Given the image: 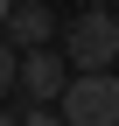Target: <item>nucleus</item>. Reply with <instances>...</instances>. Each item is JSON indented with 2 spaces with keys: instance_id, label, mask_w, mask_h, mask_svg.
<instances>
[{
  "instance_id": "obj_1",
  "label": "nucleus",
  "mask_w": 119,
  "mask_h": 126,
  "mask_svg": "<svg viewBox=\"0 0 119 126\" xmlns=\"http://www.w3.org/2000/svg\"><path fill=\"white\" fill-rule=\"evenodd\" d=\"M63 63H70V77H98V70H112V63H119V14L84 7L77 21H70V35H63Z\"/></svg>"
},
{
  "instance_id": "obj_2",
  "label": "nucleus",
  "mask_w": 119,
  "mask_h": 126,
  "mask_svg": "<svg viewBox=\"0 0 119 126\" xmlns=\"http://www.w3.org/2000/svg\"><path fill=\"white\" fill-rule=\"evenodd\" d=\"M56 119L63 126H119V77H70V91L56 98Z\"/></svg>"
},
{
  "instance_id": "obj_3",
  "label": "nucleus",
  "mask_w": 119,
  "mask_h": 126,
  "mask_svg": "<svg viewBox=\"0 0 119 126\" xmlns=\"http://www.w3.org/2000/svg\"><path fill=\"white\" fill-rule=\"evenodd\" d=\"M21 91L35 105H56L70 91V63H63V49H28L21 56Z\"/></svg>"
},
{
  "instance_id": "obj_4",
  "label": "nucleus",
  "mask_w": 119,
  "mask_h": 126,
  "mask_svg": "<svg viewBox=\"0 0 119 126\" xmlns=\"http://www.w3.org/2000/svg\"><path fill=\"white\" fill-rule=\"evenodd\" d=\"M7 28H14V49H49V35H56V14L42 7V0H21V7L7 14Z\"/></svg>"
},
{
  "instance_id": "obj_5",
  "label": "nucleus",
  "mask_w": 119,
  "mask_h": 126,
  "mask_svg": "<svg viewBox=\"0 0 119 126\" xmlns=\"http://www.w3.org/2000/svg\"><path fill=\"white\" fill-rule=\"evenodd\" d=\"M7 91H21V56H14V42L0 35V98Z\"/></svg>"
},
{
  "instance_id": "obj_6",
  "label": "nucleus",
  "mask_w": 119,
  "mask_h": 126,
  "mask_svg": "<svg viewBox=\"0 0 119 126\" xmlns=\"http://www.w3.org/2000/svg\"><path fill=\"white\" fill-rule=\"evenodd\" d=\"M21 126H63V119H56V105H49V112H28Z\"/></svg>"
},
{
  "instance_id": "obj_7",
  "label": "nucleus",
  "mask_w": 119,
  "mask_h": 126,
  "mask_svg": "<svg viewBox=\"0 0 119 126\" xmlns=\"http://www.w3.org/2000/svg\"><path fill=\"white\" fill-rule=\"evenodd\" d=\"M7 14H14V0H0V28H7Z\"/></svg>"
},
{
  "instance_id": "obj_8",
  "label": "nucleus",
  "mask_w": 119,
  "mask_h": 126,
  "mask_svg": "<svg viewBox=\"0 0 119 126\" xmlns=\"http://www.w3.org/2000/svg\"><path fill=\"white\" fill-rule=\"evenodd\" d=\"M0 126H21V119H14V112H7V105H0Z\"/></svg>"
},
{
  "instance_id": "obj_9",
  "label": "nucleus",
  "mask_w": 119,
  "mask_h": 126,
  "mask_svg": "<svg viewBox=\"0 0 119 126\" xmlns=\"http://www.w3.org/2000/svg\"><path fill=\"white\" fill-rule=\"evenodd\" d=\"M84 7H112V0H84Z\"/></svg>"
}]
</instances>
